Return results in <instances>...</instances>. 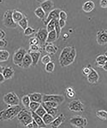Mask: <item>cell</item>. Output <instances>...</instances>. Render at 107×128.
<instances>
[{
  "mask_svg": "<svg viewBox=\"0 0 107 128\" xmlns=\"http://www.w3.org/2000/svg\"><path fill=\"white\" fill-rule=\"evenodd\" d=\"M22 108L18 106H9L0 112V121L10 120L18 116Z\"/></svg>",
  "mask_w": 107,
  "mask_h": 128,
  "instance_id": "6da1fadb",
  "label": "cell"
},
{
  "mask_svg": "<svg viewBox=\"0 0 107 128\" xmlns=\"http://www.w3.org/2000/svg\"><path fill=\"white\" fill-rule=\"evenodd\" d=\"M17 117L20 123L25 127L32 123L33 120L31 111L26 108H22Z\"/></svg>",
  "mask_w": 107,
  "mask_h": 128,
  "instance_id": "7a4b0ae2",
  "label": "cell"
},
{
  "mask_svg": "<svg viewBox=\"0 0 107 128\" xmlns=\"http://www.w3.org/2000/svg\"><path fill=\"white\" fill-rule=\"evenodd\" d=\"M3 100L4 103L9 106H18L20 103L19 97L14 92H9L4 94Z\"/></svg>",
  "mask_w": 107,
  "mask_h": 128,
  "instance_id": "3957f363",
  "label": "cell"
},
{
  "mask_svg": "<svg viewBox=\"0 0 107 128\" xmlns=\"http://www.w3.org/2000/svg\"><path fill=\"white\" fill-rule=\"evenodd\" d=\"M12 10H6L3 16V25L6 28H16L18 27V24L14 22L12 18Z\"/></svg>",
  "mask_w": 107,
  "mask_h": 128,
  "instance_id": "277c9868",
  "label": "cell"
},
{
  "mask_svg": "<svg viewBox=\"0 0 107 128\" xmlns=\"http://www.w3.org/2000/svg\"><path fill=\"white\" fill-rule=\"evenodd\" d=\"M28 52L24 48H19L15 52L12 56V62L16 66L20 67L23 59Z\"/></svg>",
  "mask_w": 107,
  "mask_h": 128,
  "instance_id": "5b68a950",
  "label": "cell"
},
{
  "mask_svg": "<svg viewBox=\"0 0 107 128\" xmlns=\"http://www.w3.org/2000/svg\"><path fill=\"white\" fill-rule=\"evenodd\" d=\"M69 122L73 126L78 128H85L88 124L86 118L79 115L72 116L69 120Z\"/></svg>",
  "mask_w": 107,
  "mask_h": 128,
  "instance_id": "8992f818",
  "label": "cell"
},
{
  "mask_svg": "<svg viewBox=\"0 0 107 128\" xmlns=\"http://www.w3.org/2000/svg\"><path fill=\"white\" fill-rule=\"evenodd\" d=\"M43 94V102H52L56 103L60 105L63 103L65 100L64 96L63 95L54 94Z\"/></svg>",
  "mask_w": 107,
  "mask_h": 128,
  "instance_id": "52a82bcc",
  "label": "cell"
},
{
  "mask_svg": "<svg viewBox=\"0 0 107 128\" xmlns=\"http://www.w3.org/2000/svg\"><path fill=\"white\" fill-rule=\"evenodd\" d=\"M48 33L46 28L42 27L39 28L34 36L38 39L39 42V45L43 49L46 44Z\"/></svg>",
  "mask_w": 107,
  "mask_h": 128,
  "instance_id": "ba28073f",
  "label": "cell"
},
{
  "mask_svg": "<svg viewBox=\"0 0 107 128\" xmlns=\"http://www.w3.org/2000/svg\"><path fill=\"white\" fill-rule=\"evenodd\" d=\"M69 110L75 112H82L84 110V106L82 103L79 100H72L69 103L68 106Z\"/></svg>",
  "mask_w": 107,
  "mask_h": 128,
  "instance_id": "9c48e42d",
  "label": "cell"
},
{
  "mask_svg": "<svg viewBox=\"0 0 107 128\" xmlns=\"http://www.w3.org/2000/svg\"><path fill=\"white\" fill-rule=\"evenodd\" d=\"M96 41L100 45L104 46L107 44V30L102 29L97 32Z\"/></svg>",
  "mask_w": 107,
  "mask_h": 128,
  "instance_id": "30bf717a",
  "label": "cell"
},
{
  "mask_svg": "<svg viewBox=\"0 0 107 128\" xmlns=\"http://www.w3.org/2000/svg\"><path fill=\"white\" fill-rule=\"evenodd\" d=\"M77 56V52L76 48L73 46L72 50L64 61L60 64V65L62 67H67L72 64L74 61L75 59Z\"/></svg>",
  "mask_w": 107,
  "mask_h": 128,
  "instance_id": "8fae6325",
  "label": "cell"
},
{
  "mask_svg": "<svg viewBox=\"0 0 107 128\" xmlns=\"http://www.w3.org/2000/svg\"><path fill=\"white\" fill-rule=\"evenodd\" d=\"M61 10V9L56 8L52 10L49 12L46 19L43 21L44 24L46 26L51 20L53 19H59V13Z\"/></svg>",
  "mask_w": 107,
  "mask_h": 128,
  "instance_id": "7c38bea8",
  "label": "cell"
},
{
  "mask_svg": "<svg viewBox=\"0 0 107 128\" xmlns=\"http://www.w3.org/2000/svg\"><path fill=\"white\" fill-rule=\"evenodd\" d=\"M91 72L87 76V79L89 83L92 84H96L98 82L100 76L98 72L90 66Z\"/></svg>",
  "mask_w": 107,
  "mask_h": 128,
  "instance_id": "4fadbf2b",
  "label": "cell"
},
{
  "mask_svg": "<svg viewBox=\"0 0 107 128\" xmlns=\"http://www.w3.org/2000/svg\"><path fill=\"white\" fill-rule=\"evenodd\" d=\"M66 120L65 116L62 113L54 119L53 122L50 124V125L52 128H58L62 123L65 122Z\"/></svg>",
  "mask_w": 107,
  "mask_h": 128,
  "instance_id": "5bb4252c",
  "label": "cell"
},
{
  "mask_svg": "<svg viewBox=\"0 0 107 128\" xmlns=\"http://www.w3.org/2000/svg\"><path fill=\"white\" fill-rule=\"evenodd\" d=\"M15 71L12 66H6L4 67L2 74L6 80L12 78L14 76Z\"/></svg>",
  "mask_w": 107,
  "mask_h": 128,
  "instance_id": "9a60e30c",
  "label": "cell"
},
{
  "mask_svg": "<svg viewBox=\"0 0 107 128\" xmlns=\"http://www.w3.org/2000/svg\"><path fill=\"white\" fill-rule=\"evenodd\" d=\"M54 3L53 1L51 0H46L42 2L40 4V6L46 13L52 11V8L54 7Z\"/></svg>",
  "mask_w": 107,
  "mask_h": 128,
  "instance_id": "2e32d148",
  "label": "cell"
},
{
  "mask_svg": "<svg viewBox=\"0 0 107 128\" xmlns=\"http://www.w3.org/2000/svg\"><path fill=\"white\" fill-rule=\"evenodd\" d=\"M72 46H67L62 49L58 58L60 64H62L69 56L72 50Z\"/></svg>",
  "mask_w": 107,
  "mask_h": 128,
  "instance_id": "e0dca14e",
  "label": "cell"
},
{
  "mask_svg": "<svg viewBox=\"0 0 107 128\" xmlns=\"http://www.w3.org/2000/svg\"><path fill=\"white\" fill-rule=\"evenodd\" d=\"M32 60L31 56L29 53L27 52L23 59L20 67L24 69H27L32 65Z\"/></svg>",
  "mask_w": 107,
  "mask_h": 128,
  "instance_id": "ac0fdd59",
  "label": "cell"
},
{
  "mask_svg": "<svg viewBox=\"0 0 107 128\" xmlns=\"http://www.w3.org/2000/svg\"><path fill=\"white\" fill-rule=\"evenodd\" d=\"M44 50L48 54L53 55L57 52L58 48L53 43H46L44 46Z\"/></svg>",
  "mask_w": 107,
  "mask_h": 128,
  "instance_id": "d6986e66",
  "label": "cell"
},
{
  "mask_svg": "<svg viewBox=\"0 0 107 128\" xmlns=\"http://www.w3.org/2000/svg\"><path fill=\"white\" fill-rule=\"evenodd\" d=\"M31 102L42 104L43 102V94L39 92H34L28 94Z\"/></svg>",
  "mask_w": 107,
  "mask_h": 128,
  "instance_id": "ffe728a7",
  "label": "cell"
},
{
  "mask_svg": "<svg viewBox=\"0 0 107 128\" xmlns=\"http://www.w3.org/2000/svg\"><path fill=\"white\" fill-rule=\"evenodd\" d=\"M95 5L92 1H88L83 4L82 8L84 12L88 13L92 11L95 9Z\"/></svg>",
  "mask_w": 107,
  "mask_h": 128,
  "instance_id": "44dd1931",
  "label": "cell"
},
{
  "mask_svg": "<svg viewBox=\"0 0 107 128\" xmlns=\"http://www.w3.org/2000/svg\"><path fill=\"white\" fill-rule=\"evenodd\" d=\"M107 58L105 55L100 54L98 56L96 59L95 64L96 67L102 68L106 62Z\"/></svg>",
  "mask_w": 107,
  "mask_h": 128,
  "instance_id": "7402d4cb",
  "label": "cell"
},
{
  "mask_svg": "<svg viewBox=\"0 0 107 128\" xmlns=\"http://www.w3.org/2000/svg\"><path fill=\"white\" fill-rule=\"evenodd\" d=\"M31 112L33 120L38 124L39 128H45L46 125L43 122L42 118L38 115L35 112Z\"/></svg>",
  "mask_w": 107,
  "mask_h": 128,
  "instance_id": "603a6c76",
  "label": "cell"
},
{
  "mask_svg": "<svg viewBox=\"0 0 107 128\" xmlns=\"http://www.w3.org/2000/svg\"><path fill=\"white\" fill-rule=\"evenodd\" d=\"M31 56L32 60V66L35 67L37 65L39 61L40 56H41L42 52H28Z\"/></svg>",
  "mask_w": 107,
  "mask_h": 128,
  "instance_id": "cb8c5ba5",
  "label": "cell"
},
{
  "mask_svg": "<svg viewBox=\"0 0 107 128\" xmlns=\"http://www.w3.org/2000/svg\"><path fill=\"white\" fill-rule=\"evenodd\" d=\"M12 16L14 22L18 24V22L23 18L24 14L18 10H12Z\"/></svg>",
  "mask_w": 107,
  "mask_h": 128,
  "instance_id": "d4e9b609",
  "label": "cell"
},
{
  "mask_svg": "<svg viewBox=\"0 0 107 128\" xmlns=\"http://www.w3.org/2000/svg\"><path fill=\"white\" fill-rule=\"evenodd\" d=\"M57 39V36L55 30L52 31L48 33L46 43H53Z\"/></svg>",
  "mask_w": 107,
  "mask_h": 128,
  "instance_id": "484cf974",
  "label": "cell"
},
{
  "mask_svg": "<svg viewBox=\"0 0 107 128\" xmlns=\"http://www.w3.org/2000/svg\"><path fill=\"white\" fill-rule=\"evenodd\" d=\"M41 104L46 110L47 114H50L54 118L57 116L58 113V110L57 108H53L48 107L44 105L42 103Z\"/></svg>",
  "mask_w": 107,
  "mask_h": 128,
  "instance_id": "4316f807",
  "label": "cell"
},
{
  "mask_svg": "<svg viewBox=\"0 0 107 128\" xmlns=\"http://www.w3.org/2000/svg\"><path fill=\"white\" fill-rule=\"evenodd\" d=\"M34 13L38 18L42 20H44L46 13L40 6L35 9L34 11Z\"/></svg>",
  "mask_w": 107,
  "mask_h": 128,
  "instance_id": "83f0119b",
  "label": "cell"
},
{
  "mask_svg": "<svg viewBox=\"0 0 107 128\" xmlns=\"http://www.w3.org/2000/svg\"><path fill=\"white\" fill-rule=\"evenodd\" d=\"M21 102L25 108L29 110L30 105L31 101L28 95H26L23 96L21 98Z\"/></svg>",
  "mask_w": 107,
  "mask_h": 128,
  "instance_id": "f1b7e54d",
  "label": "cell"
},
{
  "mask_svg": "<svg viewBox=\"0 0 107 128\" xmlns=\"http://www.w3.org/2000/svg\"><path fill=\"white\" fill-rule=\"evenodd\" d=\"M10 53L6 50H2V52L0 55V62H3L8 60L10 56Z\"/></svg>",
  "mask_w": 107,
  "mask_h": 128,
  "instance_id": "f546056e",
  "label": "cell"
},
{
  "mask_svg": "<svg viewBox=\"0 0 107 128\" xmlns=\"http://www.w3.org/2000/svg\"><path fill=\"white\" fill-rule=\"evenodd\" d=\"M19 25L24 30H25L27 27H28V18L24 14L23 18L18 22Z\"/></svg>",
  "mask_w": 107,
  "mask_h": 128,
  "instance_id": "4dcf8cb0",
  "label": "cell"
},
{
  "mask_svg": "<svg viewBox=\"0 0 107 128\" xmlns=\"http://www.w3.org/2000/svg\"><path fill=\"white\" fill-rule=\"evenodd\" d=\"M42 118L43 122L46 125L50 124L54 119L53 116L47 113L44 115Z\"/></svg>",
  "mask_w": 107,
  "mask_h": 128,
  "instance_id": "1f68e13d",
  "label": "cell"
},
{
  "mask_svg": "<svg viewBox=\"0 0 107 128\" xmlns=\"http://www.w3.org/2000/svg\"><path fill=\"white\" fill-rule=\"evenodd\" d=\"M96 115L98 118L103 120H107V112L104 110H100L96 112Z\"/></svg>",
  "mask_w": 107,
  "mask_h": 128,
  "instance_id": "d6a6232c",
  "label": "cell"
},
{
  "mask_svg": "<svg viewBox=\"0 0 107 128\" xmlns=\"http://www.w3.org/2000/svg\"><path fill=\"white\" fill-rule=\"evenodd\" d=\"M55 64L53 62L51 61L45 65V70L47 72L52 73L54 70Z\"/></svg>",
  "mask_w": 107,
  "mask_h": 128,
  "instance_id": "836d02e7",
  "label": "cell"
},
{
  "mask_svg": "<svg viewBox=\"0 0 107 128\" xmlns=\"http://www.w3.org/2000/svg\"><path fill=\"white\" fill-rule=\"evenodd\" d=\"M43 49L39 45H30L28 52H42Z\"/></svg>",
  "mask_w": 107,
  "mask_h": 128,
  "instance_id": "e575fe53",
  "label": "cell"
},
{
  "mask_svg": "<svg viewBox=\"0 0 107 128\" xmlns=\"http://www.w3.org/2000/svg\"><path fill=\"white\" fill-rule=\"evenodd\" d=\"M56 20V19H53L51 20L46 25V28L48 32L54 30Z\"/></svg>",
  "mask_w": 107,
  "mask_h": 128,
  "instance_id": "d590c367",
  "label": "cell"
},
{
  "mask_svg": "<svg viewBox=\"0 0 107 128\" xmlns=\"http://www.w3.org/2000/svg\"><path fill=\"white\" fill-rule=\"evenodd\" d=\"M35 112L36 114L42 118L44 115L46 114V110L42 106V104L40 106L39 108H38L37 110Z\"/></svg>",
  "mask_w": 107,
  "mask_h": 128,
  "instance_id": "8d00e7d4",
  "label": "cell"
},
{
  "mask_svg": "<svg viewBox=\"0 0 107 128\" xmlns=\"http://www.w3.org/2000/svg\"><path fill=\"white\" fill-rule=\"evenodd\" d=\"M59 19H56V20L55 28H54V30H55L56 32L58 39L60 37V35H61V30H62V28H61V27L59 26L58 23Z\"/></svg>",
  "mask_w": 107,
  "mask_h": 128,
  "instance_id": "74e56055",
  "label": "cell"
},
{
  "mask_svg": "<svg viewBox=\"0 0 107 128\" xmlns=\"http://www.w3.org/2000/svg\"><path fill=\"white\" fill-rule=\"evenodd\" d=\"M41 104L35 102H31L30 105L29 110L31 111L35 112L39 108Z\"/></svg>",
  "mask_w": 107,
  "mask_h": 128,
  "instance_id": "f35d334b",
  "label": "cell"
},
{
  "mask_svg": "<svg viewBox=\"0 0 107 128\" xmlns=\"http://www.w3.org/2000/svg\"><path fill=\"white\" fill-rule=\"evenodd\" d=\"M35 32V29L30 26H28L24 30V34L26 36H30L32 34H34Z\"/></svg>",
  "mask_w": 107,
  "mask_h": 128,
  "instance_id": "ab89813d",
  "label": "cell"
},
{
  "mask_svg": "<svg viewBox=\"0 0 107 128\" xmlns=\"http://www.w3.org/2000/svg\"><path fill=\"white\" fill-rule=\"evenodd\" d=\"M52 61V58L48 54L45 55L42 57L41 59L42 63L44 65H46Z\"/></svg>",
  "mask_w": 107,
  "mask_h": 128,
  "instance_id": "60d3db41",
  "label": "cell"
},
{
  "mask_svg": "<svg viewBox=\"0 0 107 128\" xmlns=\"http://www.w3.org/2000/svg\"><path fill=\"white\" fill-rule=\"evenodd\" d=\"M42 103L45 106L48 107L53 108H57L59 105L56 103L52 102H43Z\"/></svg>",
  "mask_w": 107,
  "mask_h": 128,
  "instance_id": "b9f144b4",
  "label": "cell"
},
{
  "mask_svg": "<svg viewBox=\"0 0 107 128\" xmlns=\"http://www.w3.org/2000/svg\"><path fill=\"white\" fill-rule=\"evenodd\" d=\"M30 45H39V42L38 39L35 36L32 37L29 40Z\"/></svg>",
  "mask_w": 107,
  "mask_h": 128,
  "instance_id": "7bdbcfd3",
  "label": "cell"
},
{
  "mask_svg": "<svg viewBox=\"0 0 107 128\" xmlns=\"http://www.w3.org/2000/svg\"><path fill=\"white\" fill-rule=\"evenodd\" d=\"M90 65L84 67L82 69V73L83 75L87 76L91 72Z\"/></svg>",
  "mask_w": 107,
  "mask_h": 128,
  "instance_id": "ee69618b",
  "label": "cell"
},
{
  "mask_svg": "<svg viewBox=\"0 0 107 128\" xmlns=\"http://www.w3.org/2000/svg\"><path fill=\"white\" fill-rule=\"evenodd\" d=\"M68 18V14L64 10H61L59 13V19L66 20Z\"/></svg>",
  "mask_w": 107,
  "mask_h": 128,
  "instance_id": "f6af8a7d",
  "label": "cell"
},
{
  "mask_svg": "<svg viewBox=\"0 0 107 128\" xmlns=\"http://www.w3.org/2000/svg\"><path fill=\"white\" fill-rule=\"evenodd\" d=\"M66 96L69 99H73L76 96V93L74 90L72 91L66 92Z\"/></svg>",
  "mask_w": 107,
  "mask_h": 128,
  "instance_id": "bcb514c9",
  "label": "cell"
},
{
  "mask_svg": "<svg viewBox=\"0 0 107 128\" xmlns=\"http://www.w3.org/2000/svg\"><path fill=\"white\" fill-rule=\"evenodd\" d=\"M8 45V42L6 40H0V48L6 47Z\"/></svg>",
  "mask_w": 107,
  "mask_h": 128,
  "instance_id": "7dc6e473",
  "label": "cell"
},
{
  "mask_svg": "<svg viewBox=\"0 0 107 128\" xmlns=\"http://www.w3.org/2000/svg\"><path fill=\"white\" fill-rule=\"evenodd\" d=\"M100 4L101 7L103 8H107V0H101L100 1Z\"/></svg>",
  "mask_w": 107,
  "mask_h": 128,
  "instance_id": "c3c4849f",
  "label": "cell"
},
{
  "mask_svg": "<svg viewBox=\"0 0 107 128\" xmlns=\"http://www.w3.org/2000/svg\"><path fill=\"white\" fill-rule=\"evenodd\" d=\"M59 26L61 28L64 27L66 25V20L59 19L58 20Z\"/></svg>",
  "mask_w": 107,
  "mask_h": 128,
  "instance_id": "681fc988",
  "label": "cell"
},
{
  "mask_svg": "<svg viewBox=\"0 0 107 128\" xmlns=\"http://www.w3.org/2000/svg\"><path fill=\"white\" fill-rule=\"evenodd\" d=\"M6 34L4 31L0 28V40L3 39L5 37Z\"/></svg>",
  "mask_w": 107,
  "mask_h": 128,
  "instance_id": "f907efd6",
  "label": "cell"
},
{
  "mask_svg": "<svg viewBox=\"0 0 107 128\" xmlns=\"http://www.w3.org/2000/svg\"><path fill=\"white\" fill-rule=\"evenodd\" d=\"M6 80L4 78L2 73H0V84H2L5 82Z\"/></svg>",
  "mask_w": 107,
  "mask_h": 128,
  "instance_id": "816d5d0a",
  "label": "cell"
},
{
  "mask_svg": "<svg viewBox=\"0 0 107 128\" xmlns=\"http://www.w3.org/2000/svg\"><path fill=\"white\" fill-rule=\"evenodd\" d=\"M32 123L33 128H40L38 124L35 122V121L34 120H33Z\"/></svg>",
  "mask_w": 107,
  "mask_h": 128,
  "instance_id": "f5cc1de1",
  "label": "cell"
},
{
  "mask_svg": "<svg viewBox=\"0 0 107 128\" xmlns=\"http://www.w3.org/2000/svg\"><path fill=\"white\" fill-rule=\"evenodd\" d=\"M102 68H103L104 70L107 72V61L106 62Z\"/></svg>",
  "mask_w": 107,
  "mask_h": 128,
  "instance_id": "db71d44e",
  "label": "cell"
},
{
  "mask_svg": "<svg viewBox=\"0 0 107 128\" xmlns=\"http://www.w3.org/2000/svg\"><path fill=\"white\" fill-rule=\"evenodd\" d=\"M26 128H33L32 123H30L25 126Z\"/></svg>",
  "mask_w": 107,
  "mask_h": 128,
  "instance_id": "11a10c76",
  "label": "cell"
},
{
  "mask_svg": "<svg viewBox=\"0 0 107 128\" xmlns=\"http://www.w3.org/2000/svg\"><path fill=\"white\" fill-rule=\"evenodd\" d=\"M4 67H2L0 65V73H2L3 69H4Z\"/></svg>",
  "mask_w": 107,
  "mask_h": 128,
  "instance_id": "9f6ffc18",
  "label": "cell"
},
{
  "mask_svg": "<svg viewBox=\"0 0 107 128\" xmlns=\"http://www.w3.org/2000/svg\"><path fill=\"white\" fill-rule=\"evenodd\" d=\"M104 54L106 56L107 58V51H106V52H104Z\"/></svg>",
  "mask_w": 107,
  "mask_h": 128,
  "instance_id": "6f0895ef",
  "label": "cell"
},
{
  "mask_svg": "<svg viewBox=\"0 0 107 128\" xmlns=\"http://www.w3.org/2000/svg\"><path fill=\"white\" fill-rule=\"evenodd\" d=\"M2 50H0V55L1 54V52H2Z\"/></svg>",
  "mask_w": 107,
  "mask_h": 128,
  "instance_id": "680465c9",
  "label": "cell"
},
{
  "mask_svg": "<svg viewBox=\"0 0 107 128\" xmlns=\"http://www.w3.org/2000/svg\"></svg>",
  "mask_w": 107,
  "mask_h": 128,
  "instance_id": "91938a15",
  "label": "cell"
}]
</instances>
